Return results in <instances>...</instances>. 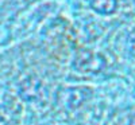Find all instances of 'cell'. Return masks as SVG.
I'll list each match as a JSON object with an SVG mask.
<instances>
[{"instance_id":"3957f363","label":"cell","mask_w":135,"mask_h":125,"mask_svg":"<svg viewBox=\"0 0 135 125\" xmlns=\"http://www.w3.org/2000/svg\"><path fill=\"white\" fill-rule=\"evenodd\" d=\"M130 125H135V116L131 118V122H130Z\"/></svg>"},{"instance_id":"7a4b0ae2","label":"cell","mask_w":135,"mask_h":125,"mask_svg":"<svg viewBox=\"0 0 135 125\" xmlns=\"http://www.w3.org/2000/svg\"><path fill=\"white\" fill-rule=\"evenodd\" d=\"M83 92H84V89H70L69 92L66 93L68 98L65 100V105L68 108H70V109L78 106V105H80V102L76 100V97H83Z\"/></svg>"},{"instance_id":"6da1fadb","label":"cell","mask_w":135,"mask_h":125,"mask_svg":"<svg viewBox=\"0 0 135 125\" xmlns=\"http://www.w3.org/2000/svg\"><path fill=\"white\" fill-rule=\"evenodd\" d=\"M91 7L99 14L108 15L116 8V0H91Z\"/></svg>"}]
</instances>
